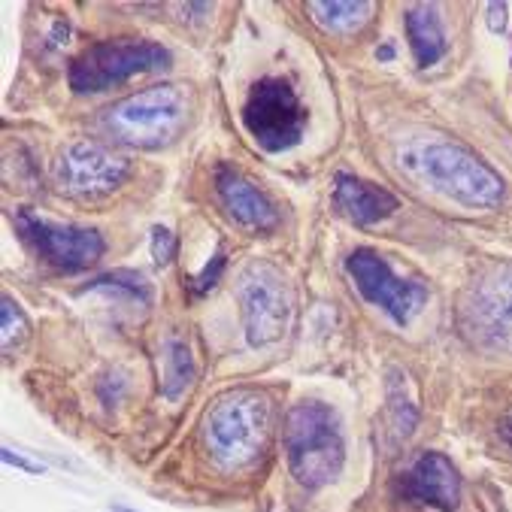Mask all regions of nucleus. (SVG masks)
I'll return each instance as SVG.
<instances>
[{
	"label": "nucleus",
	"mask_w": 512,
	"mask_h": 512,
	"mask_svg": "<svg viewBox=\"0 0 512 512\" xmlns=\"http://www.w3.org/2000/svg\"><path fill=\"white\" fill-rule=\"evenodd\" d=\"M288 470L303 488H325L346 464V440L337 413L328 403L303 400L285 416Z\"/></svg>",
	"instance_id": "obj_1"
},
{
	"label": "nucleus",
	"mask_w": 512,
	"mask_h": 512,
	"mask_svg": "<svg viewBox=\"0 0 512 512\" xmlns=\"http://www.w3.org/2000/svg\"><path fill=\"white\" fill-rule=\"evenodd\" d=\"M434 191L464 203L473 210H491L503 200V176L485 164L476 152L458 143H425L406 161Z\"/></svg>",
	"instance_id": "obj_2"
},
{
	"label": "nucleus",
	"mask_w": 512,
	"mask_h": 512,
	"mask_svg": "<svg viewBox=\"0 0 512 512\" xmlns=\"http://www.w3.org/2000/svg\"><path fill=\"white\" fill-rule=\"evenodd\" d=\"M270 437V403L255 388L222 394L207 413V446L213 458L228 467H246L261 458Z\"/></svg>",
	"instance_id": "obj_3"
},
{
	"label": "nucleus",
	"mask_w": 512,
	"mask_h": 512,
	"mask_svg": "<svg viewBox=\"0 0 512 512\" xmlns=\"http://www.w3.org/2000/svg\"><path fill=\"white\" fill-rule=\"evenodd\" d=\"M185 116V94L176 85H152L110 107L100 119V128L116 143L134 149H158L182 131Z\"/></svg>",
	"instance_id": "obj_4"
},
{
	"label": "nucleus",
	"mask_w": 512,
	"mask_h": 512,
	"mask_svg": "<svg viewBox=\"0 0 512 512\" xmlns=\"http://www.w3.org/2000/svg\"><path fill=\"white\" fill-rule=\"evenodd\" d=\"M170 64V52L152 40H104L70 61L67 79L76 94H97Z\"/></svg>",
	"instance_id": "obj_5"
},
{
	"label": "nucleus",
	"mask_w": 512,
	"mask_h": 512,
	"mask_svg": "<svg viewBox=\"0 0 512 512\" xmlns=\"http://www.w3.org/2000/svg\"><path fill=\"white\" fill-rule=\"evenodd\" d=\"M243 125L264 152H285L300 143L306 110L285 79H261L243 104Z\"/></svg>",
	"instance_id": "obj_6"
},
{
	"label": "nucleus",
	"mask_w": 512,
	"mask_h": 512,
	"mask_svg": "<svg viewBox=\"0 0 512 512\" xmlns=\"http://www.w3.org/2000/svg\"><path fill=\"white\" fill-rule=\"evenodd\" d=\"M346 270L355 279V288L361 291V297L379 306V310L400 328L413 322L428 300V288L422 282L397 276L391 264L373 249H355L346 258Z\"/></svg>",
	"instance_id": "obj_7"
},
{
	"label": "nucleus",
	"mask_w": 512,
	"mask_h": 512,
	"mask_svg": "<svg viewBox=\"0 0 512 512\" xmlns=\"http://www.w3.org/2000/svg\"><path fill=\"white\" fill-rule=\"evenodd\" d=\"M464 331L485 349L512 352V264H497L470 285Z\"/></svg>",
	"instance_id": "obj_8"
},
{
	"label": "nucleus",
	"mask_w": 512,
	"mask_h": 512,
	"mask_svg": "<svg viewBox=\"0 0 512 512\" xmlns=\"http://www.w3.org/2000/svg\"><path fill=\"white\" fill-rule=\"evenodd\" d=\"M237 297L243 306V328L249 346H270L288 325V291L276 267L249 264L240 276Z\"/></svg>",
	"instance_id": "obj_9"
},
{
	"label": "nucleus",
	"mask_w": 512,
	"mask_h": 512,
	"mask_svg": "<svg viewBox=\"0 0 512 512\" xmlns=\"http://www.w3.org/2000/svg\"><path fill=\"white\" fill-rule=\"evenodd\" d=\"M16 225L22 237L34 246V252L61 273H79L100 261L104 255V237L94 228H76V225H55L46 219H37L31 213H19Z\"/></svg>",
	"instance_id": "obj_10"
},
{
	"label": "nucleus",
	"mask_w": 512,
	"mask_h": 512,
	"mask_svg": "<svg viewBox=\"0 0 512 512\" xmlns=\"http://www.w3.org/2000/svg\"><path fill=\"white\" fill-rule=\"evenodd\" d=\"M131 173L128 158L110 152L100 143H73L61 152L55 164V176L64 191L79 197H97L116 191Z\"/></svg>",
	"instance_id": "obj_11"
},
{
	"label": "nucleus",
	"mask_w": 512,
	"mask_h": 512,
	"mask_svg": "<svg viewBox=\"0 0 512 512\" xmlns=\"http://www.w3.org/2000/svg\"><path fill=\"white\" fill-rule=\"evenodd\" d=\"M400 491L406 500L452 512L461 503V476L443 452H422L400 473Z\"/></svg>",
	"instance_id": "obj_12"
},
{
	"label": "nucleus",
	"mask_w": 512,
	"mask_h": 512,
	"mask_svg": "<svg viewBox=\"0 0 512 512\" xmlns=\"http://www.w3.org/2000/svg\"><path fill=\"white\" fill-rule=\"evenodd\" d=\"M216 191H219V197L225 203L228 216L237 225H243L249 231H270V228H276L279 216L273 210V203L246 176H240L237 170L222 164L216 170Z\"/></svg>",
	"instance_id": "obj_13"
},
{
	"label": "nucleus",
	"mask_w": 512,
	"mask_h": 512,
	"mask_svg": "<svg viewBox=\"0 0 512 512\" xmlns=\"http://www.w3.org/2000/svg\"><path fill=\"white\" fill-rule=\"evenodd\" d=\"M334 200L343 210L346 219H352L355 225H376L388 216L397 213V197L373 182H364L352 173H337L334 179Z\"/></svg>",
	"instance_id": "obj_14"
},
{
	"label": "nucleus",
	"mask_w": 512,
	"mask_h": 512,
	"mask_svg": "<svg viewBox=\"0 0 512 512\" xmlns=\"http://www.w3.org/2000/svg\"><path fill=\"white\" fill-rule=\"evenodd\" d=\"M406 34H409V46H413V55H416L419 67H434L449 49L443 22L437 16V7L422 4V7L409 10L406 13Z\"/></svg>",
	"instance_id": "obj_15"
},
{
	"label": "nucleus",
	"mask_w": 512,
	"mask_h": 512,
	"mask_svg": "<svg viewBox=\"0 0 512 512\" xmlns=\"http://www.w3.org/2000/svg\"><path fill=\"white\" fill-rule=\"evenodd\" d=\"M306 10L313 13V19H316L325 31L349 34V31L361 28V25L370 19L373 4H370V0H331V4L313 0V4H306Z\"/></svg>",
	"instance_id": "obj_16"
},
{
	"label": "nucleus",
	"mask_w": 512,
	"mask_h": 512,
	"mask_svg": "<svg viewBox=\"0 0 512 512\" xmlns=\"http://www.w3.org/2000/svg\"><path fill=\"white\" fill-rule=\"evenodd\" d=\"M385 391H388V416H391V425H394V434L397 437H409L419 425V406L413 403L406 391V376L391 367L388 370V382H385Z\"/></svg>",
	"instance_id": "obj_17"
},
{
	"label": "nucleus",
	"mask_w": 512,
	"mask_h": 512,
	"mask_svg": "<svg viewBox=\"0 0 512 512\" xmlns=\"http://www.w3.org/2000/svg\"><path fill=\"white\" fill-rule=\"evenodd\" d=\"M194 376V364L188 355V346L179 340L164 343V379H161V394L167 400H176Z\"/></svg>",
	"instance_id": "obj_18"
},
{
	"label": "nucleus",
	"mask_w": 512,
	"mask_h": 512,
	"mask_svg": "<svg viewBox=\"0 0 512 512\" xmlns=\"http://www.w3.org/2000/svg\"><path fill=\"white\" fill-rule=\"evenodd\" d=\"M0 303H4V306H0V346H4V352H13L28 337L31 325H28V319L22 313V306L10 294H4V300H0Z\"/></svg>",
	"instance_id": "obj_19"
},
{
	"label": "nucleus",
	"mask_w": 512,
	"mask_h": 512,
	"mask_svg": "<svg viewBox=\"0 0 512 512\" xmlns=\"http://www.w3.org/2000/svg\"><path fill=\"white\" fill-rule=\"evenodd\" d=\"M88 288H125L131 297H140L143 303H149V285L140 273H131V270H116V273H107V276H100L94 279Z\"/></svg>",
	"instance_id": "obj_20"
},
{
	"label": "nucleus",
	"mask_w": 512,
	"mask_h": 512,
	"mask_svg": "<svg viewBox=\"0 0 512 512\" xmlns=\"http://www.w3.org/2000/svg\"><path fill=\"white\" fill-rule=\"evenodd\" d=\"M222 270H225V249H219L213 258H210V264L203 267L191 282H194V291L197 294H203V291H210V288H216L219 285V279H222Z\"/></svg>",
	"instance_id": "obj_21"
},
{
	"label": "nucleus",
	"mask_w": 512,
	"mask_h": 512,
	"mask_svg": "<svg viewBox=\"0 0 512 512\" xmlns=\"http://www.w3.org/2000/svg\"><path fill=\"white\" fill-rule=\"evenodd\" d=\"M173 255H176V237L161 225L152 228V258H155V264L164 267V264L173 261Z\"/></svg>",
	"instance_id": "obj_22"
},
{
	"label": "nucleus",
	"mask_w": 512,
	"mask_h": 512,
	"mask_svg": "<svg viewBox=\"0 0 512 512\" xmlns=\"http://www.w3.org/2000/svg\"><path fill=\"white\" fill-rule=\"evenodd\" d=\"M0 458H4V464H10V467H19V470H25V473H31V476H43V470H46L40 461H31V458H25V455L13 452L10 446L0 449Z\"/></svg>",
	"instance_id": "obj_23"
},
{
	"label": "nucleus",
	"mask_w": 512,
	"mask_h": 512,
	"mask_svg": "<svg viewBox=\"0 0 512 512\" xmlns=\"http://www.w3.org/2000/svg\"><path fill=\"white\" fill-rule=\"evenodd\" d=\"M488 28L494 34H503V28H506V4H488Z\"/></svg>",
	"instance_id": "obj_24"
},
{
	"label": "nucleus",
	"mask_w": 512,
	"mask_h": 512,
	"mask_svg": "<svg viewBox=\"0 0 512 512\" xmlns=\"http://www.w3.org/2000/svg\"><path fill=\"white\" fill-rule=\"evenodd\" d=\"M500 431H503V437H506V443L512 446V416H509V419L503 422V428H500Z\"/></svg>",
	"instance_id": "obj_25"
},
{
	"label": "nucleus",
	"mask_w": 512,
	"mask_h": 512,
	"mask_svg": "<svg viewBox=\"0 0 512 512\" xmlns=\"http://www.w3.org/2000/svg\"><path fill=\"white\" fill-rule=\"evenodd\" d=\"M113 512H137V509H128V506H113Z\"/></svg>",
	"instance_id": "obj_26"
}]
</instances>
